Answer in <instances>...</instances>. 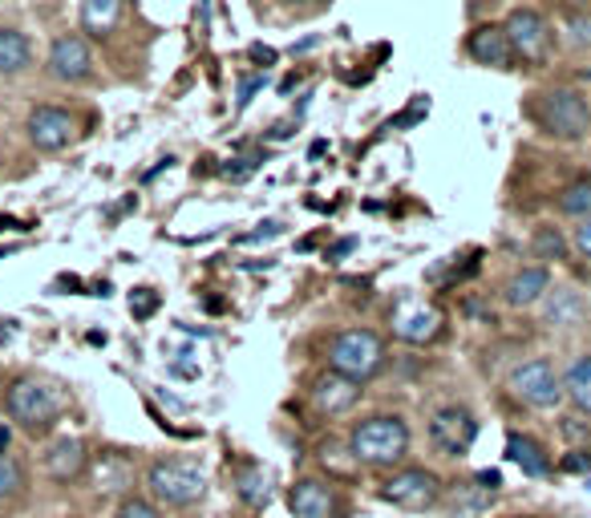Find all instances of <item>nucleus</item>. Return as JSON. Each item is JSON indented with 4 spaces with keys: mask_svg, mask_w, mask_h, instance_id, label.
Masks as SVG:
<instances>
[{
    "mask_svg": "<svg viewBox=\"0 0 591 518\" xmlns=\"http://www.w3.org/2000/svg\"><path fill=\"white\" fill-rule=\"evenodd\" d=\"M349 454L361 466H397L409 454V426L397 414H373L349 430Z\"/></svg>",
    "mask_w": 591,
    "mask_h": 518,
    "instance_id": "f257e3e1",
    "label": "nucleus"
},
{
    "mask_svg": "<svg viewBox=\"0 0 591 518\" xmlns=\"http://www.w3.org/2000/svg\"><path fill=\"white\" fill-rule=\"evenodd\" d=\"M4 409H9V418L29 433H45L53 421L62 418L65 409V397L57 393V385L41 377H21L9 385L4 393Z\"/></svg>",
    "mask_w": 591,
    "mask_h": 518,
    "instance_id": "f03ea898",
    "label": "nucleus"
},
{
    "mask_svg": "<svg viewBox=\"0 0 591 518\" xmlns=\"http://www.w3.org/2000/svg\"><path fill=\"white\" fill-rule=\"evenodd\" d=\"M146 491H151L154 506H171V510H187V506L203 503L207 494V478L199 466L178 462V458H158L146 470Z\"/></svg>",
    "mask_w": 591,
    "mask_h": 518,
    "instance_id": "7ed1b4c3",
    "label": "nucleus"
},
{
    "mask_svg": "<svg viewBox=\"0 0 591 518\" xmlns=\"http://www.w3.org/2000/svg\"><path fill=\"white\" fill-rule=\"evenodd\" d=\"M385 365V341L373 329H344L328 341V368L349 381H369Z\"/></svg>",
    "mask_w": 591,
    "mask_h": 518,
    "instance_id": "20e7f679",
    "label": "nucleus"
},
{
    "mask_svg": "<svg viewBox=\"0 0 591 518\" xmlns=\"http://www.w3.org/2000/svg\"><path fill=\"white\" fill-rule=\"evenodd\" d=\"M535 122L551 139L579 142L591 130V101L579 89H547L535 101Z\"/></svg>",
    "mask_w": 591,
    "mask_h": 518,
    "instance_id": "39448f33",
    "label": "nucleus"
},
{
    "mask_svg": "<svg viewBox=\"0 0 591 518\" xmlns=\"http://www.w3.org/2000/svg\"><path fill=\"white\" fill-rule=\"evenodd\" d=\"M511 393L523 405H530V409H559V401L567 397L563 373H555L551 361L535 356V361H527V365H518L511 373Z\"/></svg>",
    "mask_w": 591,
    "mask_h": 518,
    "instance_id": "423d86ee",
    "label": "nucleus"
},
{
    "mask_svg": "<svg viewBox=\"0 0 591 518\" xmlns=\"http://www.w3.org/2000/svg\"><path fill=\"white\" fill-rule=\"evenodd\" d=\"M381 498L402 510H429L441 498V478L426 466H405L381 482Z\"/></svg>",
    "mask_w": 591,
    "mask_h": 518,
    "instance_id": "0eeeda50",
    "label": "nucleus"
},
{
    "mask_svg": "<svg viewBox=\"0 0 591 518\" xmlns=\"http://www.w3.org/2000/svg\"><path fill=\"white\" fill-rule=\"evenodd\" d=\"M474 438H479V421H474V414L462 409V405H441L438 414L429 418V442H434L438 454L466 458L470 445H474Z\"/></svg>",
    "mask_w": 591,
    "mask_h": 518,
    "instance_id": "6e6552de",
    "label": "nucleus"
},
{
    "mask_svg": "<svg viewBox=\"0 0 591 518\" xmlns=\"http://www.w3.org/2000/svg\"><path fill=\"white\" fill-rule=\"evenodd\" d=\"M503 29L515 57H523L530 65L547 62V53H551V25H547V16L535 13V9H511Z\"/></svg>",
    "mask_w": 591,
    "mask_h": 518,
    "instance_id": "1a4fd4ad",
    "label": "nucleus"
},
{
    "mask_svg": "<svg viewBox=\"0 0 591 518\" xmlns=\"http://www.w3.org/2000/svg\"><path fill=\"white\" fill-rule=\"evenodd\" d=\"M25 134H29V142H33L37 151L57 154V151H65V146L77 139V122H74V114H69V110H62V106H37V110L29 114V122H25Z\"/></svg>",
    "mask_w": 591,
    "mask_h": 518,
    "instance_id": "9d476101",
    "label": "nucleus"
},
{
    "mask_svg": "<svg viewBox=\"0 0 591 518\" xmlns=\"http://www.w3.org/2000/svg\"><path fill=\"white\" fill-rule=\"evenodd\" d=\"M50 77H57L65 86H81L94 77V53H89V41L81 33H65V37L53 41Z\"/></svg>",
    "mask_w": 591,
    "mask_h": 518,
    "instance_id": "9b49d317",
    "label": "nucleus"
},
{
    "mask_svg": "<svg viewBox=\"0 0 591 518\" xmlns=\"http://www.w3.org/2000/svg\"><path fill=\"white\" fill-rule=\"evenodd\" d=\"M86 482L94 494H127L134 482V462L118 450H101L86 466Z\"/></svg>",
    "mask_w": 591,
    "mask_h": 518,
    "instance_id": "f8f14e48",
    "label": "nucleus"
},
{
    "mask_svg": "<svg viewBox=\"0 0 591 518\" xmlns=\"http://www.w3.org/2000/svg\"><path fill=\"white\" fill-rule=\"evenodd\" d=\"M357 401H361V381L340 377V373H332V368H328L325 377L313 385V405L325 414V418H340V414H349Z\"/></svg>",
    "mask_w": 591,
    "mask_h": 518,
    "instance_id": "ddd939ff",
    "label": "nucleus"
},
{
    "mask_svg": "<svg viewBox=\"0 0 591 518\" xmlns=\"http://www.w3.org/2000/svg\"><path fill=\"white\" fill-rule=\"evenodd\" d=\"M89 466V454H86V442L81 438H57V442L45 450V474H50L53 482H62V486H69L74 478H81Z\"/></svg>",
    "mask_w": 591,
    "mask_h": 518,
    "instance_id": "4468645a",
    "label": "nucleus"
},
{
    "mask_svg": "<svg viewBox=\"0 0 591 518\" xmlns=\"http://www.w3.org/2000/svg\"><path fill=\"white\" fill-rule=\"evenodd\" d=\"M466 53L479 65H491V69H511V62H515V49H511L503 25H479L466 37Z\"/></svg>",
    "mask_w": 591,
    "mask_h": 518,
    "instance_id": "2eb2a0df",
    "label": "nucleus"
},
{
    "mask_svg": "<svg viewBox=\"0 0 591 518\" xmlns=\"http://www.w3.org/2000/svg\"><path fill=\"white\" fill-rule=\"evenodd\" d=\"M438 329H441V317H438V308H429V304H402L397 317H393V332L409 344L434 341Z\"/></svg>",
    "mask_w": 591,
    "mask_h": 518,
    "instance_id": "dca6fc26",
    "label": "nucleus"
},
{
    "mask_svg": "<svg viewBox=\"0 0 591 518\" xmlns=\"http://www.w3.org/2000/svg\"><path fill=\"white\" fill-rule=\"evenodd\" d=\"M288 510L296 518H332L337 498H332V491H328V482L300 478L288 491Z\"/></svg>",
    "mask_w": 591,
    "mask_h": 518,
    "instance_id": "f3484780",
    "label": "nucleus"
},
{
    "mask_svg": "<svg viewBox=\"0 0 591 518\" xmlns=\"http://www.w3.org/2000/svg\"><path fill=\"white\" fill-rule=\"evenodd\" d=\"M547 291H551L547 267H523V272H515V276L506 279L503 300L511 304V308H530V304H539Z\"/></svg>",
    "mask_w": 591,
    "mask_h": 518,
    "instance_id": "a211bd4d",
    "label": "nucleus"
},
{
    "mask_svg": "<svg viewBox=\"0 0 591 518\" xmlns=\"http://www.w3.org/2000/svg\"><path fill=\"white\" fill-rule=\"evenodd\" d=\"M506 458L515 466H523V474H530V478H547L551 474V458H547V450L530 433H511L506 438Z\"/></svg>",
    "mask_w": 591,
    "mask_h": 518,
    "instance_id": "6ab92c4d",
    "label": "nucleus"
},
{
    "mask_svg": "<svg viewBox=\"0 0 591 518\" xmlns=\"http://www.w3.org/2000/svg\"><path fill=\"white\" fill-rule=\"evenodd\" d=\"M33 65V45L21 29L0 25V77H21Z\"/></svg>",
    "mask_w": 591,
    "mask_h": 518,
    "instance_id": "aec40b11",
    "label": "nucleus"
},
{
    "mask_svg": "<svg viewBox=\"0 0 591 518\" xmlns=\"http://www.w3.org/2000/svg\"><path fill=\"white\" fill-rule=\"evenodd\" d=\"M122 21V0H81V29L89 37H110Z\"/></svg>",
    "mask_w": 591,
    "mask_h": 518,
    "instance_id": "412c9836",
    "label": "nucleus"
},
{
    "mask_svg": "<svg viewBox=\"0 0 591 518\" xmlns=\"http://www.w3.org/2000/svg\"><path fill=\"white\" fill-rule=\"evenodd\" d=\"M583 317V300H579L576 288H555L547 308H543V324H551V329H571L579 324Z\"/></svg>",
    "mask_w": 591,
    "mask_h": 518,
    "instance_id": "4be33fe9",
    "label": "nucleus"
},
{
    "mask_svg": "<svg viewBox=\"0 0 591 518\" xmlns=\"http://www.w3.org/2000/svg\"><path fill=\"white\" fill-rule=\"evenodd\" d=\"M563 393L567 401L576 405L579 414H591V353L576 356L563 373Z\"/></svg>",
    "mask_w": 591,
    "mask_h": 518,
    "instance_id": "5701e85b",
    "label": "nucleus"
},
{
    "mask_svg": "<svg viewBox=\"0 0 591 518\" xmlns=\"http://www.w3.org/2000/svg\"><path fill=\"white\" fill-rule=\"evenodd\" d=\"M236 494H240V498L252 506V510H264L267 498H272V486H267L264 466H255V462H243V466L236 470Z\"/></svg>",
    "mask_w": 591,
    "mask_h": 518,
    "instance_id": "b1692460",
    "label": "nucleus"
},
{
    "mask_svg": "<svg viewBox=\"0 0 591 518\" xmlns=\"http://www.w3.org/2000/svg\"><path fill=\"white\" fill-rule=\"evenodd\" d=\"M530 252H535V260H543V264H563L567 255H571V243L563 240L559 228L543 223V228H535V235H530Z\"/></svg>",
    "mask_w": 591,
    "mask_h": 518,
    "instance_id": "393cba45",
    "label": "nucleus"
},
{
    "mask_svg": "<svg viewBox=\"0 0 591 518\" xmlns=\"http://www.w3.org/2000/svg\"><path fill=\"white\" fill-rule=\"evenodd\" d=\"M559 211L571 219H591V183H571V187L559 195Z\"/></svg>",
    "mask_w": 591,
    "mask_h": 518,
    "instance_id": "a878e982",
    "label": "nucleus"
},
{
    "mask_svg": "<svg viewBox=\"0 0 591 518\" xmlns=\"http://www.w3.org/2000/svg\"><path fill=\"white\" fill-rule=\"evenodd\" d=\"M25 494V466L13 454H0V503Z\"/></svg>",
    "mask_w": 591,
    "mask_h": 518,
    "instance_id": "bb28decb",
    "label": "nucleus"
},
{
    "mask_svg": "<svg viewBox=\"0 0 591 518\" xmlns=\"http://www.w3.org/2000/svg\"><path fill=\"white\" fill-rule=\"evenodd\" d=\"M113 518H163V506H154L151 498L130 494V498H122V506L113 510Z\"/></svg>",
    "mask_w": 591,
    "mask_h": 518,
    "instance_id": "cd10ccee",
    "label": "nucleus"
},
{
    "mask_svg": "<svg viewBox=\"0 0 591 518\" xmlns=\"http://www.w3.org/2000/svg\"><path fill=\"white\" fill-rule=\"evenodd\" d=\"M559 433H563L567 442H576V450L583 442H591V421H583L579 414H567L563 421H559Z\"/></svg>",
    "mask_w": 591,
    "mask_h": 518,
    "instance_id": "c85d7f7f",
    "label": "nucleus"
},
{
    "mask_svg": "<svg viewBox=\"0 0 591 518\" xmlns=\"http://www.w3.org/2000/svg\"><path fill=\"white\" fill-rule=\"evenodd\" d=\"M154 308H158V291L154 288H139V291H130V312L139 320L154 317Z\"/></svg>",
    "mask_w": 591,
    "mask_h": 518,
    "instance_id": "c756f323",
    "label": "nucleus"
},
{
    "mask_svg": "<svg viewBox=\"0 0 591 518\" xmlns=\"http://www.w3.org/2000/svg\"><path fill=\"white\" fill-rule=\"evenodd\" d=\"M559 470H563V474H591V454L588 450H571V454L559 462Z\"/></svg>",
    "mask_w": 591,
    "mask_h": 518,
    "instance_id": "7c9ffc66",
    "label": "nucleus"
},
{
    "mask_svg": "<svg viewBox=\"0 0 591 518\" xmlns=\"http://www.w3.org/2000/svg\"><path fill=\"white\" fill-rule=\"evenodd\" d=\"M571 243H576V252L583 255V260H591V219H583L576 228V235H571Z\"/></svg>",
    "mask_w": 591,
    "mask_h": 518,
    "instance_id": "2f4dec72",
    "label": "nucleus"
},
{
    "mask_svg": "<svg viewBox=\"0 0 591 518\" xmlns=\"http://www.w3.org/2000/svg\"><path fill=\"white\" fill-rule=\"evenodd\" d=\"M567 29H571V41H576V45H591V21L588 16H571Z\"/></svg>",
    "mask_w": 591,
    "mask_h": 518,
    "instance_id": "473e14b6",
    "label": "nucleus"
},
{
    "mask_svg": "<svg viewBox=\"0 0 591 518\" xmlns=\"http://www.w3.org/2000/svg\"><path fill=\"white\" fill-rule=\"evenodd\" d=\"M479 486H482L486 494H494L499 486H503V474H499V470H482V474H479Z\"/></svg>",
    "mask_w": 591,
    "mask_h": 518,
    "instance_id": "72a5a7b5",
    "label": "nucleus"
},
{
    "mask_svg": "<svg viewBox=\"0 0 591 518\" xmlns=\"http://www.w3.org/2000/svg\"><path fill=\"white\" fill-rule=\"evenodd\" d=\"M264 86V74L260 77H243V86H240V106H248V101H252V93L255 89Z\"/></svg>",
    "mask_w": 591,
    "mask_h": 518,
    "instance_id": "f704fd0d",
    "label": "nucleus"
},
{
    "mask_svg": "<svg viewBox=\"0 0 591 518\" xmlns=\"http://www.w3.org/2000/svg\"><path fill=\"white\" fill-rule=\"evenodd\" d=\"M252 62L272 65V62H276V49H264V45H252Z\"/></svg>",
    "mask_w": 591,
    "mask_h": 518,
    "instance_id": "c9c22d12",
    "label": "nucleus"
},
{
    "mask_svg": "<svg viewBox=\"0 0 591 518\" xmlns=\"http://www.w3.org/2000/svg\"><path fill=\"white\" fill-rule=\"evenodd\" d=\"M284 4H292V9H325L328 0H284Z\"/></svg>",
    "mask_w": 591,
    "mask_h": 518,
    "instance_id": "e433bc0d",
    "label": "nucleus"
},
{
    "mask_svg": "<svg viewBox=\"0 0 591 518\" xmlns=\"http://www.w3.org/2000/svg\"><path fill=\"white\" fill-rule=\"evenodd\" d=\"M9 442H13V433H9V426H0V454H9Z\"/></svg>",
    "mask_w": 591,
    "mask_h": 518,
    "instance_id": "4c0bfd02",
    "label": "nucleus"
},
{
    "mask_svg": "<svg viewBox=\"0 0 591 518\" xmlns=\"http://www.w3.org/2000/svg\"><path fill=\"white\" fill-rule=\"evenodd\" d=\"M352 247H357V243H352V240H340L337 247H332V255H349Z\"/></svg>",
    "mask_w": 591,
    "mask_h": 518,
    "instance_id": "58836bf2",
    "label": "nucleus"
},
{
    "mask_svg": "<svg viewBox=\"0 0 591 518\" xmlns=\"http://www.w3.org/2000/svg\"><path fill=\"white\" fill-rule=\"evenodd\" d=\"M571 4H588V0H571Z\"/></svg>",
    "mask_w": 591,
    "mask_h": 518,
    "instance_id": "ea45409f",
    "label": "nucleus"
}]
</instances>
